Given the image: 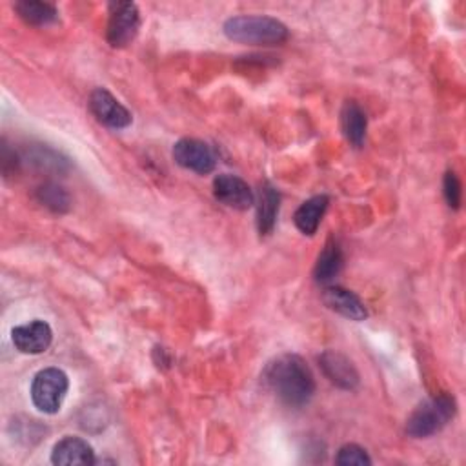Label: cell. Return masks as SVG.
Instances as JSON below:
<instances>
[{"label": "cell", "instance_id": "6da1fadb", "mask_svg": "<svg viewBox=\"0 0 466 466\" xmlns=\"http://www.w3.org/2000/svg\"><path fill=\"white\" fill-rule=\"evenodd\" d=\"M262 382L288 406H304L315 391V379L302 357L284 353L266 364Z\"/></svg>", "mask_w": 466, "mask_h": 466}, {"label": "cell", "instance_id": "7a4b0ae2", "mask_svg": "<svg viewBox=\"0 0 466 466\" xmlns=\"http://www.w3.org/2000/svg\"><path fill=\"white\" fill-rule=\"evenodd\" d=\"M224 35L229 40L257 46H277L288 40V27L271 16L240 15L224 22Z\"/></svg>", "mask_w": 466, "mask_h": 466}, {"label": "cell", "instance_id": "3957f363", "mask_svg": "<svg viewBox=\"0 0 466 466\" xmlns=\"http://www.w3.org/2000/svg\"><path fill=\"white\" fill-rule=\"evenodd\" d=\"M455 415V399L451 395H437L419 404L406 422V433L420 439L442 430Z\"/></svg>", "mask_w": 466, "mask_h": 466}, {"label": "cell", "instance_id": "277c9868", "mask_svg": "<svg viewBox=\"0 0 466 466\" xmlns=\"http://www.w3.org/2000/svg\"><path fill=\"white\" fill-rule=\"evenodd\" d=\"M69 379L58 368L40 370L31 382V400L42 413H56L67 395Z\"/></svg>", "mask_w": 466, "mask_h": 466}, {"label": "cell", "instance_id": "5b68a950", "mask_svg": "<svg viewBox=\"0 0 466 466\" xmlns=\"http://www.w3.org/2000/svg\"><path fill=\"white\" fill-rule=\"evenodd\" d=\"M140 15L133 2H115L109 5L106 38L113 47L127 46L138 33Z\"/></svg>", "mask_w": 466, "mask_h": 466}, {"label": "cell", "instance_id": "8992f818", "mask_svg": "<svg viewBox=\"0 0 466 466\" xmlns=\"http://www.w3.org/2000/svg\"><path fill=\"white\" fill-rule=\"evenodd\" d=\"M173 158L178 166L200 175L211 173L217 164L213 149L198 138H180L173 146Z\"/></svg>", "mask_w": 466, "mask_h": 466}, {"label": "cell", "instance_id": "52a82bcc", "mask_svg": "<svg viewBox=\"0 0 466 466\" xmlns=\"http://www.w3.org/2000/svg\"><path fill=\"white\" fill-rule=\"evenodd\" d=\"M89 109L95 118L111 127V129H124L131 124L133 116L126 106H122L107 89L98 87L89 95Z\"/></svg>", "mask_w": 466, "mask_h": 466}, {"label": "cell", "instance_id": "ba28073f", "mask_svg": "<svg viewBox=\"0 0 466 466\" xmlns=\"http://www.w3.org/2000/svg\"><path fill=\"white\" fill-rule=\"evenodd\" d=\"M11 340L20 353L38 355L51 346L53 331L46 320L35 319V320H29L25 324L13 328Z\"/></svg>", "mask_w": 466, "mask_h": 466}, {"label": "cell", "instance_id": "9c48e42d", "mask_svg": "<svg viewBox=\"0 0 466 466\" xmlns=\"http://www.w3.org/2000/svg\"><path fill=\"white\" fill-rule=\"evenodd\" d=\"M213 193L218 202L233 209H248L255 204V195L249 186L237 175L220 173L213 180Z\"/></svg>", "mask_w": 466, "mask_h": 466}, {"label": "cell", "instance_id": "30bf717a", "mask_svg": "<svg viewBox=\"0 0 466 466\" xmlns=\"http://www.w3.org/2000/svg\"><path fill=\"white\" fill-rule=\"evenodd\" d=\"M324 304L337 311L339 315L351 319V320H364L368 317V309L364 302L350 289L340 286H328L322 293Z\"/></svg>", "mask_w": 466, "mask_h": 466}, {"label": "cell", "instance_id": "8fae6325", "mask_svg": "<svg viewBox=\"0 0 466 466\" xmlns=\"http://www.w3.org/2000/svg\"><path fill=\"white\" fill-rule=\"evenodd\" d=\"M320 368L324 370L326 377L344 390H355L359 386V373L350 359L337 351H324L319 357Z\"/></svg>", "mask_w": 466, "mask_h": 466}, {"label": "cell", "instance_id": "7c38bea8", "mask_svg": "<svg viewBox=\"0 0 466 466\" xmlns=\"http://www.w3.org/2000/svg\"><path fill=\"white\" fill-rule=\"evenodd\" d=\"M51 462L53 464H95L96 459L87 441L67 435L53 446Z\"/></svg>", "mask_w": 466, "mask_h": 466}, {"label": "cell", "instance_id": "4fadbf2b", "mask_svg": "<svg viewBox=\"0 0 466 466\" xmlns=\"http://www.w3.org/2000/svg\"><path fill=\"white\" fill-rule=\"evenodd\" d=\"M329 198L326 195H315L302 202L293 215V222L297 229L304 235H313L326 213Z\"/></svg>", "mask_w": 466, "mask_h": 466}, {"label": "cell", "instance_id": "5bb4252c", "mask_svg": "<svg viewBox=\"0 0 466 466\" xmlns=\"http://www.w3.org/2000/svg\"><path fill=\"white\" fill-rule=\"evenodd\" d=\"M279 191L264 182L258 189V200H257V228L260 235H268L273 231L277 215H279Z\"/></svg>", "mask_w": 466, "mask_h": 466}, {"label": "cell", "instance_id": "9a60e30c", "mask_svg": "<svg viewBox=\"0 0 466 466\" xmlns=\"http://www.w3.org/2000/svg\"><path fill=\"white\" fill-rule=\"evenodd\" d=\"M366 126L368 122L362 107L353 100H346L340 111V127L348 142L355 147H360L366 137Z\"/></svg>", "mask_w": 466, "mask_h": 466}, {"label": "cell", "instance_id": "2e32d148", "mask_svg": "<svg viewBox=\"0 0 466 466\" xmlns=\"http://www.w3.org/2000/svg\"><path fill=\"white\" fill-rule=\"evenodd\" d=\"M342 264H344V257H342L340 246L337 242H328L317 258V264L313 269L315 280L320 284H328L339 275V271L342 269Z\"/></svg>", "mask_w": 466, "mask_h": 466}, {"label": "cell", "instance_id": "e0dca14e", "mask_svg": "<svg viewBox=\"0 0 466 466\" xmlns=\"http://www.w3.org/2000/svg\"><path fill=\"white\" fill-rule=\"evenodd\" d=\"M18 16L31 25H49L58 20V11L55 5L47 2L36 0H22L15 5Z\"/></svg>", "mask_w": 466, "mask_h": 466}, {"label": "cell", "instance_id": "ac0fdd59", "mask_svg": "<svg viewBox=\"0 0 466 466\" xmlns=\"http://www.w3.org/2000/svg\"><path fill=\"white\" fill-rule=\"evenodd\" d=\"M36 198L42 206L55 213H66L69 209V195L67 191L53 182H47L36 189Z\"/></svg>", "mask_w": 466, "mask_h": 466}, {"label": "cell", "instance_id": "d6986e66", "mask_svg": "<svg viewBox=\"0 0 466 466\" xmlns=\"http://www.w3.org/2000/svg\"><path fill=\"white\" fill-rule=\"evenodd\" d=\"M335 462L339 466H370L371 459L366 453V450L360 448L359 444H344L339 450Z\"/></svg>", "mask_w": 466, "mask_h": 466}, {"label": "cell", "instance_id": "ffe728a7", "mask_svg": "<svg viewBox=\"0 0 466 466\" xmlns=\"http://www.w3.org/2000/svg\"><path fill=\"white\" fill-rule=\"evenodd\" d=\"M31 162L35 166H38L40 169H55V171H60L62 166H66V160L60 158V155L53 149H47V147H36L31 155Z\"/></svg>", "mask_w": 466, "mask_h": 466}, {"label": "cell", "instance_id": "44dd1931", "mask_svg": "<svg viewBox=\"0 0 466 466\" xmlns=\"http://www.w3.org/2000/svg\"><path fill=\"white\" fill-rule=\"evenodd\" d=\"M442 187H444V198H446L448 206L457 209L461 206V182L453 171H448L444 175Z\"/></svg>", "mask_w": 466, "mask_h": 466}]
</instances>
